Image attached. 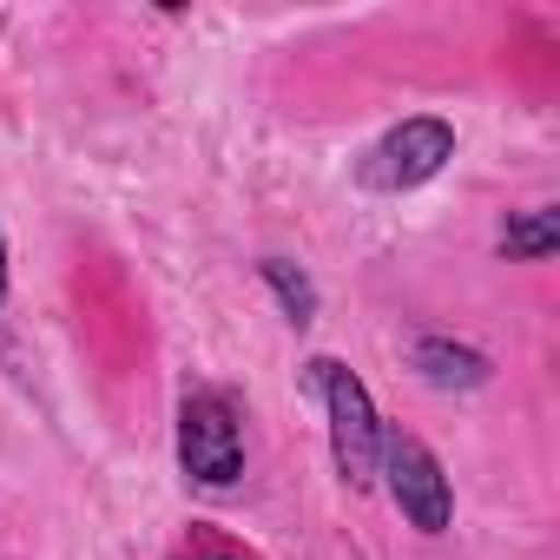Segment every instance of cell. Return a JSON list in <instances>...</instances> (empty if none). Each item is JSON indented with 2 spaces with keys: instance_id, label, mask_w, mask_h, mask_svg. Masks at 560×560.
I'll return each instance as SVG.
<instances>
[{
  "instance_id": "1",
  "label": "cell",
  "mask_w": 560,
  "mask_h": 560,
  "mask_svg": "<svg viewBox=\"0 0 560 560\" xmlns=\"http://www.w3.org/2000/svg\"><path fill=\"white\" fill-rule=\"evenodd\" d=\"M304 396L324 402L330 416V462L350 488H376V448H383V422H376V402L363 389V376L337 357H311L304 363Z\"/></svg>"
},
{
  "instance_id": "2",
  "label": "cell",
  "mask_w": 560,
  "mask_h": 560,
  "mask_svg": "<svg viewBox=\"0 0 560 560\" xmlns=\"http://www.w3.org/2000/svg\"><path fill=\"white\" fill-rule=\"evenodd\" d=\"M178 468L198 488H231L244 475V429L218 389H191L178 402Z\"/></svg>"
},
{
  "instance_id": "3",
  "label": "cell",
  "mask_w": 560,
  "mask_h": 560,
  "mask_svg": "<svg viewBox=\"0 0 560 560\" xmlns=\"http://www.w3.org/2000/svg\"><path fill=\"white\" fill-rule=\"evenodd\" d=\"M376 475L389 481V501L402 508V521H409L416 534H442V527H448L455 501H448V475H442V462H435L429 442H416V435H402V429H383Z\"/></svg>"
},
{
  "instance_id": "4",
  "label": "cell",
  "mask_w": 560,
  "mask_h": 560,
  "mask_svg": "<svg viewBox=\"0 0 560 560\" xmlns=\"http://www.w3.org/2000/svg\"><path fill=\"white\" fill-rule=\"evenodd\" d=\"M455 159V126L448 119H402L396 132H383L363 159V185L370 191H416L429 185L442 165Z\"/></svg>"
},
{
  "instance_id": "5",
  "label": "cell",
  "mask_w": 560,
  "mask_h": 560,
  "mask_svg": "<svg viewBox=\"0 0 560 560\" xmlns=\"http://www.w3.org/2000/svg\"><path fill=\"white\" fill-rule=\"evenodd\" d=\"M416 370H422V383H435V389H481L488 383V357L481 350H468V343H448V337H416Z\"/></svg>"
},
{
  "instance_id": "6",
  "label": "cell",
  "mask_w": 560,
  "mask_h": 560,
  "mask_svg": "<svg viewBox=\"0 0 560 560\" xmlns=\"http://www.w3.org/2000/svg\"><path fill=\"white\" fill-rule=\"evenodd\" d=\"M553 244H560V211H553V205H534V211H521V218L501 224V250L521 257V264L553 257Z\"/></svg>"
},
{
  "instance_id": "7",
  "label": "cell",
  "mask_w": 560,
  "mask_h": 560,
  "mask_svg": "<svg viewBox=\"0 0 560 560\" xmlns=\"http://www.w3.org/2000/svg\"><path fill=\"white\" fill-rule=\"evenodd\" d=\"M257 270H264V284L277 291V304H284L291 324H311V317H317V291H311V277H304L291 257H264Z\"/></svg>"
},
{
  "instance_id": "8",
  "label": "cell",
  "mask_w": 560,
  "mask_h": 560,
  "mask_svg": "<svg viewBox=\"0 0 560 560\" xmlns=\"http://www.w3.org/2000/svg\"><path fill=\"white\" fill-rule=\"evenodd\" d=\"M0 298H8V244H0Z\"/></svg>"
},
{
  "instance_id": "9",
  "label": "cell",
  "mask_w": 560,
  "mask_h": 560,
  "mask_svg": "<svg viewBox=\"0 0 560 560\" xmlns=\"http://www.w3.org/2000/svg\"><path fill=\"white\" fill-rule=\"evenodd\" d=\"M211 560H224V553H211Z\"/></svg>"
},
{
  "instance_id": "10",
  "label": "cell",
  "mask_w": 560,
  "mask_h": 560,
  "mask_svg": "<svg viewBox=\"0 0 560 560\" xmlns=\"http://www.w3.org/2000/svg\"><path fill=\"white\" fill-rule=\"evenodd\" d=\"M0 560H8V553H0Z\"/></svg>"
}]
</instances>
